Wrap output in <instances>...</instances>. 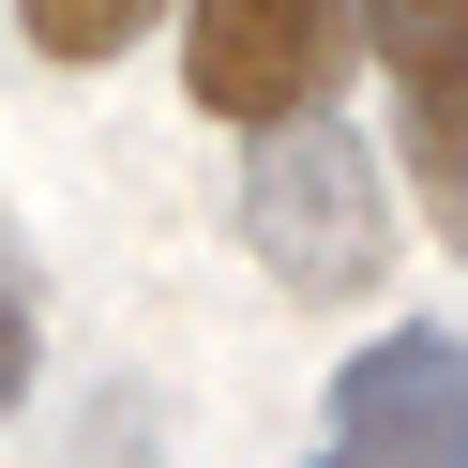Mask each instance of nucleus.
<instances>
[{"instance_id":"obj_1","label":"nucleus","mask_w":468,"mask_h":468,"mask_svg":"<svg viewBox=\"0 0 468 468\" xmlns=\"http://www.w3.org/2000/svg\"><path fill=\"white\" fill-rule=\"evenodd\" d=\"M242 242L272 257V287H303V303H363L378 257H393V212H378V152L317 106V122L257 136L242 166Z\"/></svg>"},{"instance_id":"obj_2","label":"nucleus","mask_w":468,"mask_h":468,"mask_svg":"<svg viewBox=\"0 0 468 468\" xmlns=\"http://www.w3.org/2000/svg\"><path fill=\"white\" fill-rule=\"evenodd\" d=\"M333 46H347V0H197L182 16V91L212 122H317L333 106Z\"/></svg>"},{"instance_id":"obj_3","label":"nucleus","mask_w":468,"mask_h":468,"mask_svg":"<svg viewBox=\"0 0 468 468\" xmlns=\"http://www.w3.org/2000/svg\"><path fill=\"white\" fill-rule=\"evenodd\" d=\"M303 468H468V347L453 333H378L347 347L333 423Z\"/></svg>"},{"instance_id":"obj_4","label":"nucleus","mask_w":468,"mask_h":468,"mask_svg":"<svg viewBox=\"0 0 468 468\" xmlns=\"http://www.w3.org/2000/svg\"><path fill=\"white\" fill-rule=\"evenodd\" d=\"M378 76H393V122H408V182L468 197V0H363Z\"/></svg>"},{"instance_id":"obj_5","label":"nucleus","mask_w":468,"mask_h":468,"mask_svg":"<svg viewBox=\"0 0 468 468\" xmlns=\"http://www.w3.org/2000/svg\"><path fill=\"white\" fill-rule=\"evenodd\" d=\"M16 16H31L46 61H122V46L152 31V0H16Z\"/></svg>"},{"instance_id":"obj_6","label":"nucleus","mask_w":468,"mask_h":468,"mask_svg":"<svg viewBox=\"0 0 468 468\" xmlns=\"http://www.w3.org/2000/svg\"><path fill=\"white\" fill-rule=\"evenodd\" d=\"M31 393V303H16V287H0V408Z\"/></svg>"}]
</instances>
